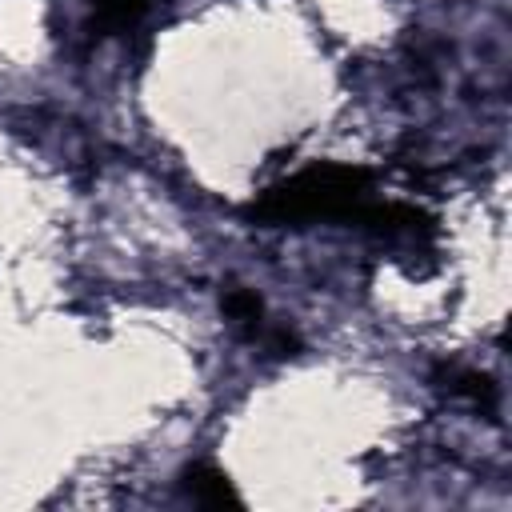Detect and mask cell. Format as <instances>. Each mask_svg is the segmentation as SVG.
Instances as JSON below:
<instances>
[{
	"label": "cell",
	"instance_id": "6da1fadb",
	"mask_svg": "<svg viewBox=\"0 0 512 512\" xmlns=\"http://www.w3.org/2000/svg\"><path fill=\"white\" fill-rule=\"evenodd\" d=\"M188 492H192L200 504H224V500L232 504V500H236L228 476L216 472V468H208V464H196V468L188 472Z\"/></svg>",
	"mask_w": 512,
	"mask_h": 512
}]
</instances>
